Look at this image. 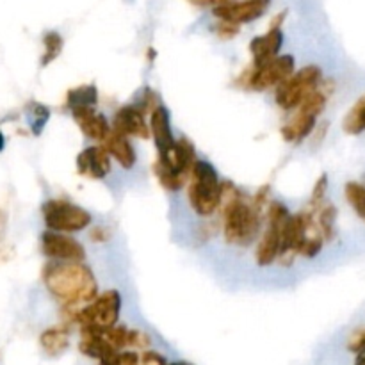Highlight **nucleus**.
Wrapping results in <instances>:
<instances>
[{
  "label": "nucleus",
  "instance_id": "obj_23",
  "mask_svg": "<svg viewBox=\"0 0 365 365\" xmlns=\"http://www.w3.org/2000/svg\"><path fill=\"white\" fill-rule=\"evenodd\" d=\"M27 120H29V127H31L32 135H41V132L45 130L46 123L50 120V109L43 103L32 102L27 109Z\"/></svg>",
  "mask_w": 365,
  "mask_h": 365
},
{
  "label": "nucleus",
  "instance_id": "obj_2",
  "mask_svg": "<svg viewBox=\"0 0 365 365\" xmlns=\"http://www.w3.org/2000/svg\"><path fill=\"white\" fill-rule=\"evenodd\" d=\"M41 280L48 294L68 309L88 305L98 296V278L84 262L48 260L41 271Z\"/></svg>",
  "mask_w": 365,
  "mask_h": 365
},
{
  "label": "nucleus",
  "instance_id": "obj_25",
  "mask_svg": "<svg viewBox=\"0 0 365 365\" xmlns=\"http://www.w3.org/2000/svg\"><path fill=\"white\" fill-rule=\"evenodd\" d=\"M214 32L220 39H234L235 36L241 32V25L234 24V21L227 20H217L216 27H214Z\"/></svg>",
  "mask_w": 365,
  "mask_h": 365
},
{
  "label": "nucleus",
  "instance_id": "obj_12",
  "mask_svg": "<svg viewBox=\"0 0 365 365\" xmlns=\"http://www.w3.org/2000/svg\"><path fill=\"white\" fill-rule=\"evenodd\" d=\"M77 171L91 180H106L113 173V159L103 145H89L77 155Z\"/></svg>",
  "mask_w": 365,
  "mask_h": 365
},
{
  "label": "nucleus",
  "instance_id": "obj_6",
  "mask_svg": "<svg viewBox=\"0 0 365 365\" xmlns=\"http://www.w3.org/2000/svg\"><path fill=\"white\" fill-rule=\"evenodd\" d=\"M323 78V70L317 64L303 66L274 88V102L282 110H294L310 93L319 88Z\"/></svg>",
  "mask_w": 365,
  "mask_h": 365
},
{
  "label": "nucleus",
  "instance_id": "obj_4",
  "mask_svg": "<svg viewBox=\"0 0 365 365\" xmlns=\"http://www.w3.org/2000/svg\"><path fill=\"white\" fill-rule=\"evenodd\" d=\"M43 223L46 230L78 234L93 227L95 216L84 207L63 198H50L41 205Z\"/></svg>",
  "mask_w": 365,
  "mask_h": 365
},
{
  "label": "nucleus",
  "instance_id": "obj_10",
  "mask_svg": "<svg viewBox=\"0 0 365 365\" xmlns=\"http://www.w3.org/2000/svg\"><path fill=\"white\" fill-rule=\"evenodd\" d=\"M146 110L139 103H127L114 113L110 128L120 134L135 139H150V127Z\"/></svg>",
  "mask_w": 365,
  "mask_h": 365
},
{
  "label": "nucleus",
  "instance_id": "obj_5",
  "mask_svg": "<svg viewBox=\"0 0 365 365\" xmlns=\"http://www.w3.org/2000/svg\"><path fill=\"white\" fill-rule=\"evenodd\" d=\"M121 305H123L121 292L116 289H107V291L98 292V296L82 309L71 310L70 319L77 323L78 327L107 330L120 321Z\"/></svg>",
  "mask_w": 365,
  "mask_h": 365
},
{
  "label": "nucleus",
  "instance_id": "obj_33",
  "mask_svg": "<svg viewBox=\"0 0 365 365\" xmlns=\"http://www.w3.org/2000/svg\"><path fill=\"white\" fill-rule=\"evenodd\" d=\"M6 150V135H4V132L0 130V153Z\"/></svg>",
  "mask_w": 365,
  "mask_h": 365
},
{
  "label": "nucleus",
  "instance_id": "obj_11",
  "mask_svg": "<svg viewBox=\"0 0 365 365\" xmlns=\"http://www.w3.org/2000/svg\"><path fill=\"white\" fill-rule=\"evenodd\" d=\"M150 135L153 138V143H155L157 150V159H164V157L170 155L175 148V143H177V138L173 134V128H171V114L170 109L163 103L153 107L150 110Z\"/></svg>",
  "mask_w": 365,
  "mask_h": 365
},
{
  "label": "nucleus",
  "instance_id": "obj_17",
  "mask_svg": "<svg viewBox=\"0 0 365 365\" xmlns=\"http://www.w3.org/2000/svg\"><path fill=\"white\" fill-rule=\"evenodd\" d=\"M39 346L48 356H59L70 348V331L66 327L46 328L39 335Z\"/></svg>",
  "mask_w": 365,
  "mask_h": 365
},
{
  "label": "nucleus",
  "instance_id": "obj_7",
  "mask_svg": "<svg viewBox=\"0 0 365 365\" xmlns=\"http://www.w3.org/2000/svg\"><path fill=\"white\" fill-rule=\"evenodd\" d=\"M296 71V59L292 53H278L262 66H252L241 75L239 84L250 91H267Z\"/></svg>",
  "mask_w": 365,
  "mask_h": 365
},
{
  "label": "nucleus",
  "instance_id": "obj_15",
  "mask_svg": "<svg viewBox=\"0 0 365 365\" xmlns=\"http://www.w3.org/2000/svg\"><path fill=\"white\" fill-rule=\"evenodd\" d=\"M284 31L282 27H269V31L262 36H255L250 41V52H252V66H262L264 63L271 61L280 53L284 46Z\"/></svg>",
  "mask_w": 365,
  "mask_h": 365
},
{
  "label": "nucleus",
  "instance_id": "obj_13",
  "mask_svg": "<svg viewBox=\"0 0 365 365\" xmlns=\"http://www.w3.org/2000/svg\"><path fill=\"white\" fill-rule=\"evenodd\" d=\"M70 114L82 134L96 145H100L110 132L109 118L103 113H98L96 107H73L70 109Z\"/></svg>",
  "mask_w": 365,
  "mask_h": 365
},
{
  "label": "nucleus",
  "instance_id": "obj_30",
  "mask_svg": "<svg viewBox=\"0 0 365 365\" xmlns=\"http://www.w3.org/2000/svg\"><path fill=\"white\" fill-rule=\"evenodd\" d=\"M191 6H196V7H216V6H221V4L228 2V0H187Z\"/></svg>",
  "mask_w": 365,
  "mask_h": 365
},
{
  "label": "nucleus",
  "instance_id": "obj_1",
  "mask_svg": "<svg viewBox=\"0 0 365 365\" xmlns=\"http://www.w3.org/2000/svg\"><path fill=\"white\" fill-rule=\"evenodd\" d=\"M221 234L227 245L248 248L259 239L264 227V210L257 209L252 196L234 182H221Z\"/></svg>",
  "mask_w": 365,
  "mask_h": 365
},
{
  "label": "nucleus",
  "instance_id": "obj_20",
  "mask_svg": "<svg viewBox=\"0 0 365 365\" xmlns=\"http://www.w3.org/2000/svg\"><path fill=\"white\" fill-rule=\"evenodd\" d=\"M342 128L349 135H360L365 132V95L360 96L355 106L346 114L344 121H342Z\"/></svg>",
  "mask_w": 365,
  "mask_h": 365
},
{
  "label": "nucleus",
  "instance_id": "obj_21",
  "mask_svg": "<svg viewBox=\"0 0 365 365\" xmlns=\"http://www.w3.org/2000/svg\"><path fill=\"white\" fill-rule=\"evenodd\" d=\"M63 48H64V38L59 34V32L57 31L45 32V36H43V56H41V61H39V64H41L43 68L52 64L53 61L61 56Z\"/></svg>",
  "mask_w": 365,
  "mask_h": 365
},
{
  "label": "nucleus",
  "instance_id": "obj_26",
  "mask_svg": "<svg viewBox=\"0 0 365 365\" xmlns=\"http://www.w3.org/2000/svg\"><path fill=\"white\" fill-rule=\"evenodd\" d=\"M100 365H139V355L135 351H118L109 362Z\"/></svg>",
  "mask_w": 365,
  "mask_h": 365
},
{
  "label": "nucleus",
  "instance_id": "obj_31",
  "mask_svg": "<svg viewBox=\"0 0 365 365\" xmlns=\"http://www.w3.org/2000/svg\"><path fill=\"white\" fill-rule=\"evenodd\" d=\"M285 18H287V11H280V13H277L273 16L269 27H282V25H284V21H285Z\"/></svg>",
  "mask_w": 365,
  "mask_h": 365
},
{
  "label": "nucleus",
  "instance_id": "obj_18",
  "mask_svg": "<svg viewBox=\"0 0 365 365\" xmlns=\"http://www.w3.org/2000/svg\"><path fill=\"white\" fill-rule=\"evenodd\" d=\"M314 216H316L317 227H319L321 234H323L324 242H331L337 239V217L339 210L334 203L323 202L319 207L314 209Z\"/></svg>",
  "mask_w": 365,
  "mask_h": 365
},
{
  "label": "nucleus",
  "instance_id": "obj_34",
  "mask_svg": "<svg viewBox=\"0 0 365 365\" xmlns=\"http://www.w3.org/2000/svg\"><path fill=\"white\" fill-rule=\"evenodd\" d=\"M168 365H192V364L184 362V360H182V362H171V364H168Z\"/></svg>",
  "mask_w": 365,
  "mask_h": 365
},
{
  "label": "nucleus",
  "instance_id": "obj_27",
  "mask_svg": "<svg viewBox=\"0 0 365 365\" xmlns=\"http://www.w3.org/2000/svg\"><path fill=\"white\" fill-rule=\"evenodd\" d=\"M152 344L148 335L141 330H128V348H148Z\"/></svg>",
  "mask_w": 365,
  "mask_h": 365
},
{
  "label": "nucleus",
  "instance_id": "obj_22",
  "mask_svg": "<svg viewBox=\"0 0 365 365\" xmlns=\"http://www.w3.org/2000/svg\"><path fill=\"white\" fill-rule=\"evenodd\" d=\"M344 196L348 200L349 207L355 210L356 216L365 223V184L362 182H348L344 185Z\"/></svg>",
  "mask_w": 365,
  "mask_h": 365
},
{
  "label": "nucleus",
  "instance_id": "obj_24",
  "mask_svg": "<svg viewBox=\"0 0 365 365\" xmlns=\"http://www.w3.org/2000/svg\"><path fill=\"white\" fill-rule=\"evenodd\" d=\"M328 187H330V182H328V175L323 173L319 178H317L316 184H314L312 192H310L309 207H312V209H316V207H319L321 203H323L324 200H327Z\"/></svg>",
  "mask_w": 365,
  "mask_h": 365
},
{
  "label": "nucleus",
  "instance_id": "obj_16",
  "mask_svg": "<svg viewBox=\"0 0 365 365\" xmlns=\"http://www.w3.org/2000/svg\"><path fill=\"white\" fill-rule=\"evenodd\" d=\"M294 110L296 114L282 127L280 134L284 138V141L299 145V143H303L314 134L319 116L312 114L310 110L302 109V107H296Z\"/></svg>",
  "mask_w": 365,
  "mask_h": 365
},
{
  "label": "nucleus",
  "instance_id": "obj_3",
  "mask_svg": "<svg viewBox=\"0 0 365 365\" xmlns=\"http://www.w3.org/2000/svg\"><path fill=\"white\" fill-rule=\"evenodd\" d=\"M187 202L198 217L209 220L221 207V178L212 163L196 159L189 173Z\"/></svg>",
  "mask_w": 365,
  "mask_h": 365
},
{
  "label": "nucleus",
  "instance_id": "obj_8",
  "mask_svg": "<svg viewBox=\"0 0 365 365\" xmlns=\"http://www.w3.org/2000/svg\"><path fill=\"white\" fill-rule=\"evenodd\" d=\"M41 253L48 260H59V262H84L88 252L86 246L71 234L63 232L45 230L39 239Z\"/></svg>",
  "mask_w": 365,
  "mask_h": 365
},
{
  "label": "nucleus",
  "instance_id": "obj_9",
  "mask_svg": "<svg viewBox=\"0 0 365 365\" xmlns=\"http://www.w3.org/2000/svg\"><path fill=\"white\" fill-rule=\"evenodd\" d=\"M269 7L271 0H228L221 6L212 7V14L217 20H227L242 25L262 18Z\"/></svg>",
  "mask_w": 365,
  "mask_h": 365
},
{
  "label": "nucleus",
  "instance_id": "obj_32",
  "mask_svg": "<svg viewBox=\"0 0 365 365\" xmlns=\"http://www.w3.org/2000/svg\"><path fill=\"white\" fill-rule=\"evenodd\" d=\"M355 365H365V349L362 351L356 353V360H355Z\"/></svg>",
  "mask_w": 365,
  "mask_h": 365
},
{
  "label": "nucleus",
  "instance_id": "obj_28",
  "mask_svg": "<svg viewBox=\"0 0 365 365\" xmlns=\"http://www.w3.org/2000/svg\"><path fill=\"white\" fill-rule=\"evenodd\" d=\"M139 365H168V360L157 351H145L139 356Z\"/></svg>",
  "mask_w": 365,
  "mask_h": 365
},
{
  "label": "nucleus",
  "instance_id": "obj_14",
  "mask_svg": "<svg viewBox=\"0 0 365 365\" xmlns=\"http://www.w3.org/2000/svg\"><path fill=\"white\" fill-rule=\"evenodd\" d=\"M100 145H103V148L107 150L110 159L123 171H132L138 166V152H135V146L132 145L128 135H123L110 128L107 138Z\"/></svg>",
  "mask_w": 365,
  "mask_h": 365
},
{
  "label": "nucleus",
  "instance_id": "obj_29",
  "mask_svg": "<svg viewBox=\"0 0 365 365\" xmlns=\"http://www.w3.org/2000/svg\"><path fill=\"white\" fill-rule=\"evenodd\" d=\"M348 349L353 353H359L365 349V328L364 330L356 331V334H353V337L349 339L348 342Z\"/></svg>",
  "mask_w": 365,
  "mask_h": 365
},
{
  "label": "nucleus",
  "instance_id": "obj_19",
  "mask_svg": "<svg viewBox=\"0 0 365 365\" xmlns=\"http://www.w3.org/2000/svg\"><path fill=\"white\" fill-rule=\"evenodd\" d=\"M98 103V89L95 84L77 86L66 93L68 109L73 107H96Z\"/></svg>",
  "mask_w": 365,
  "mask_h": 365
}]
</instances>
